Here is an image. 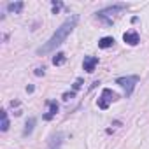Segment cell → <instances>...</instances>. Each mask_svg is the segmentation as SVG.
<instances>
[{
	"label": "cell",
	"instance_id": "6da1fadb",
	"mask_svg": "<svg viewBox=\"0 0 149 149\" xmlns=\"http://www.w3.org/2000/svg\"><path fill=\"white\" fill-rule=\"evenodd\" d=\"M77 23H79V16H77V14H72L70 18H67V19L61 23V26L56 28V32L51 35V39H49L44 46H40V47L37 49V54H47V53L54 51L58 46H61V44L67 40V37L74 32V28L77 26Z\"/></svg>",
	"mask_w": 149,
	"mask_h": 149
},
{
	"label": "cell",
	"instance_id": "7a4b0ae2",
	"mask_svg": "<svg viewBox=\"0 0 149 149\" xmlns=\"http://www.w3.org/2000/svg\"><path fill=\"white\" fill-rule=\"evenodd\" d=\"M137 83H139V76H126V77H118L116 79V84H119L125 90L126 97H130L133 93V88H135Z\"/></svg>",
	"mask_w": 149,
	"mask_h": 149
},
{
	"label": "cell",
	"instance_id": "3957f363",
	"mask_svg": "<svg viewBox=\"0 0 149 149\" xmlns=\"http://www.w3.org/2000/svg\"><path fill=\"white\" fill-rule=\"evenodd\" d=\"M128 7H130L128 4H114V6H111V7L102 9V11L97 13V14H98V18H105V16H109V14H116V13H119V11H126Z\"/></svg>",
	"mask_w": 149,
	"mask_h": 149
},
{
	"label": "cell",
	"instance_id": "277c9868",
	"mask_svg": "<svg viewBox=\"0 0 149 149\" xmlns=\"http://www.w3.org/2000/svg\"><path fill=\"white\" fill-rule=\"evenodd\" d=\"M97 65H98V58H97V56H84L83 67H84L86 72H93Z\"/></svg>",
	"mask_w": 149,
	"mask_h": 149
},
{
	"label": "cell",
	"instance_id": "5b68a950",
	"mask_svg": "<svg viewBox=\"0 0 149 149\" xmlns=\"http://www.w3.org/2000/svg\"><path fill=\"white\" fill-rule=\"evenodd\" d=\"M123 40L126 42V44H130V46H137L139 44V33L135 32V30H130V32H126L125 35H123Z\"/></svg>",
	"mask_w": 149,
	"mask_h": 149
},
{
	"label": "cell",
	"instance_id": "8992f818",
	"mask_svg": "<svg viewBox=\"0 0 149 149\" xmlns=\"http://www.w3.org/2000/svg\"><path fill=\"white\" fill-rule=\"evenodd\" d=\"M112 44H114L112 37H102L98 40V47H102V49H109V47H112Z\"/></svg>",
	"mask_w": 149,
	"mask_h": 149
},
{
	"label": "cell",
	"instance_id": "52a82bcc",
	"mask_svg": "<svg viewBox=\"0 0 149 149\" xmlns=\"http://www.w3.org/2000/svg\"><path fill=\"white\" fill-rule=\"evenodd\" d=\"M47 105H49V112L44 116V119H46V121H49V119L58 112V104H56V102H47Z\"/></svg>",
	"mask_w": 149,
	"mask_h": 149
},
{
	"label": "cell",
	"instance_id": "ba28073f",
	"mask_svg": "<svg viewBox=\"0 0 149 149\" xmlns=\"http://www.w3.org/2000/svg\"><path fill=\"white\" fill-rule=\"evenodd\" d=\"M102 100H105V102L109 104V102H112V100H116V93L105 88V90L102 91Z\"/></svg>",
	"mask_w": 149,
	"mask_h": 149
},
{
	"label": "cell",
	"instance_id": "9c48e42d",
	"mask_svg": "<svg viewBox=\"0 0 149 149\" xmlns=\"http://www.w3.org/2000/svg\"><path fill=\"white\" fill-rule=\"evenodd\" d=\"M33 126H35V118H30V119L26 121V125H25L23 135H25V137H26V135H30V133L33 132Z\"/></svg>",
	"mask_w": 149,
	"mask_h": 149
},
{
	"label": "cell",
	"instance_id": "30bf717a",
	"mask_svg": "<svg viewBox=\"0 0 149 149\" xmlns=\"http://www.w3.org/2000/svg\"><path fill=\"white\" fill-rule=\"evenodd\" d=\"M23 9V2H16V4H9L7 6V11L9 13H14V14H19Z\"/></svg>",
	"mask_w": 149,
	"mask_h": 149
},
{
	"label": "cell",
	"instance_id": "8fae6325",
	"mask_svg": "<svg viewBox=\"0 0 149 149\" xmlns=\"http://www.w3.org/2000/svg\"><path fill=\"white\" fill-rule=\"evenodd\" d=\"M53 63H54V65H63V63H65V54H63V53H56L54 58H53Z\"/></svg>",
	"mask_w": 149,
	"mask_h": 149
},
{
	"label": "cell",
	"instance_id": "7c38bea8",
	"mask_svg": "<svg viewBox=\"0 0 149 149\" xmlns=\"http://www.w3.org/2000/svg\"><path fill=\"white\" fill-rule=\"evenodd\" d=\"M2 132H7V128H9V119H7V114L6 112H2Z\"/></svg>",
	"mask_w": 149,
	"mask_h": 149
},
{
	"label": "cell",
	"instance_id": "4fadbf2b",
	"mask_svg": "<svg viewBox=\"0 0 149 149\" xmlns=\"http://www.w3.org/2000/svg\"><path fill=\"white\" fill-rule=\"evenodd\" d=\"M76 97V91H68V93H63V100L67 102V100H70V98H74Z\"/></svg>",
	"mask_w": 149,
	"mask_h": 149
},
{
	"label": "cell",
	"instance_id": "5bb4252c",
	"mask_svg": "<svg viewBox=\"0 0 149 149\" xmlns=\"http://www.w3.org/2000/svg\"><path fill=\"white\" fill-rule=\"evenodd\" d=\"M81 86H83V79H76V83H74V91H77Z\"/></svg>",
	"mask_w": 149,
	"mask_h": 149
},
{
	"label": "cell",
	"instance_id": "9a60e30c",
	"mask_svg": "<svg viewBox=\"0 0 149 149\" xmlns=\"http://www.w3.org/2000/svg\"><path fill=\"white\" fill-rule=\"evenodd\" d=\"M98 107H100V109H107V107H109V104H107L105 100H102V98H98Z\"/></svg>",
	"mask_w": 149,
	"mask_h": 149
},
{
	"label": "cell",
	"instance_id": "2e32d148",
	"mask_svg": "<svg viewBox=\"0 0 149 149\" xmlns=\"http://www.w3.org/2000/svg\"><path fill=\"white\" fill-rule=\"evenodd\" d=\"M35 76H44V67H42V68H37V70H35Z\"/></svg>",
	"mask_w": 149,
	"mask_h": 149
}]
</instances>
